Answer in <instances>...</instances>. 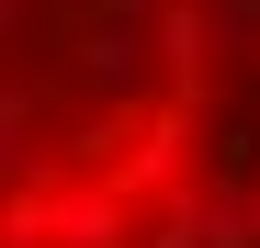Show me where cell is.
<instances>
[{"label":"cell","mask_w":260,"mask_h":248,"mask_svg":"<svg viewBox=\"0 0 260 248\" xmlns=\"http://www.w3.org/2000/svg\"><path fill=\"white\" fill-rule=\"evenodd\" d=\"M0 248H260V0H0Z\"/></svg>","instance_id":"6da1fadb"}]
</instances>
